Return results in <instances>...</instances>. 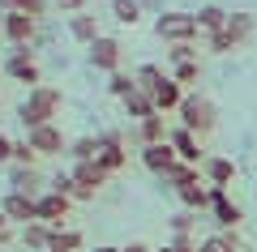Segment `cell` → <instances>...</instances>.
Returning a JSON list of instances; mask_svg holds the SVG:
<instances>
[{
	"label": "cell",
	"instance_id": "obj_25",
	"mask_svg": "<svg viewBox=\"0 0 257 252\" xmlns=\"http://www.w3.org/2000/svg\"><path fill=\"white\" fill-rule=\"evenodd\" d=\"M197 252H240V239H236V231H214L197 243Z\"/></svg>",
	"mask_w": 257,
	"mask_h": 252
},
{
	"label": "cell",
	"instance_id": "obj_39",
	"mask_svg": "<svg viewBox=\"0 0 257 252\" xmlns=\"http://www.w3.org/2000/svg\"><path fill=\"white\" fill-rule=\"evenodd\" d=\"M22 13H30V18H43V13H47V5H43V0H26V5H22Z\"/></svg>",
	"mask_w": 257,
	"mask_h": 252
},
{
	"label": "cell",
	"instance_id": "obj_41",
	"mask_svg": "<svg viewBox=\"0 0 257 252\" xmlns=\"http://www.w3.org/2000/svg\"><path fill=\"white\" fill-rule=\"evenodd\" d=\"M60 5V13H82L86 9V0H56Z\"/></svg>",
	"mask_w": 257,
	"mask_h": 252
},
{
	"label": "cell",
	"instance_id": "obj_34",
	"mask_svg": "<svg viewBox=\"0 0 257 252\" xmlns=\"http://www.w3.org/2000/svg\"><path fill=\"white\" fill-rule=\"evenodd\" d=\"M13 167H39V154H35V145L22 137V141H13Z\"/></svg>",
	"mask_w": 257,
	"mask_h": 252
},
{
	"label": "cell",
	"instance_id": "obj_44",
	"mask_svg": "<svg viewBox=\"0 0 257 252\" xmlns=\"http://www.w3.org/2000/svg\"><path fill=\"white\" fill-rule=\"evenodd\" d=\"M120 252H155V248H146V243H128V248H120Z\"/></svg>",
	"mask_w": 257,
	"mask_h": 252
},
{
	"label": "cell",
	"instance_id": "obj_9",
	"mask_svg": "<svg viewBox=\"0 0 257 252\" xmlns=\"http://www.w3.org/2000/svg\"><path fill=\"white\" fill-rule=\"evenodd\" d=\"M69 205H73V197H60V192H52V188L35 197V214H39V222H47V226H64Z\"/></svg>",
	"mask_w": 257,
	"mask_h": 252
},
{
	"label": "cell",
	"instance_id": "obj_42",
	"mask_svg": "<svg viewBox=\"0 0 257 252\" xmlns=\"http://www.w3.org/2000/svg\"><path fill=\"white\" fill-rule=\"evenodd\" d=\"M9 239H13V222L0 214V243H9Z\"/></svg>",
	"mask_w": 257,
	"mask_h": 252
},
{
	"label": "cell",
	"instance_id": "obj_17",
	"mask_svg": "<svg viewBox=\"0 0 257 252\" xmlns=\"http://www.w3.org/2000/svg\"><path fill=\"white\" fill-rule=\"evenodd\" d=\"M184 94H189V90H184L180 81H176L172 73H167V77H163V86H159V90L150 94V99H155V111H159V116H167V111H176V107L184 103Z\"/></svg>",
	"mask_w": 257,
	"mask_h": 252
},
{
	"label": "cell",
	"instance_id": "obj_14",
	"mask_svg": "<svg viewBox=\"0 0 257 252\" xmlns=\"http://www.w3.org/2000/svg\"><path fill=\"white\" fill-rule=\"evenodd\" d=\"M0 214L9 218V222H18V226L39 222V214H35V197H26V192H5V201H0Z\"/></svg>",
	"mask_w": 257,
	"mask_h": 252
},
{
	"label": "cell",
	"instance_id": "obj_28",
	"mask_svg": "<svg viewBox=\"0 0 257 252\" xmlns=\"http://www.w3.org/2000/svg\"><path fill=\"white\" fill-rule=\"evenodd\" d=\"M69 158L73 162H94L99 158V137H77V141H69Z\"/></svg>",
	"mask_w": 257,
	"mask_h": 252
},
{
	"label": "cell",
	"instance_id": "obj_35",
	"mask_svg": "<svg viewBox=\"0 0 257 252\" xmlns=\"http://www.w3.org/2000/svg\"><path fill=\"white\" fill-rule=\"evenodd\" d=\"M47 188H52V192H60V197H73L77 180H73V171H56L52 180H47Z\"/></svg>",
	"mask_w": 257,
	"mask_h": 252
},
{
	"label": "cell",
	"instance_id": "obj_5",
	"mask_svg": "<svg viewBox=\"0 0 257 252\" xmlns=\"http://www.w3.org/2000/svg\"><path fill=\"white\" fill-rule=\"evenodd\" d=\"M26 141L35 145V154L39 158H56V154H69V137L60 133V124H39V128H30L26 133Z\"/></svg>",
	"mask_w": 257,
	"mask_h": 252
},
{
	"label": "cell",
	"instance_id": "obj_33",
	"mask_svg": "<svg viewBox=\"0 0 257 252\" xmlns=\"http://www.w3.org/2000/svg\"><path fill=\"white\" fill-rule=\"evenodd\" d=\"M193 226H197V214H193V209H180V214L167 218V231L172 235H193Z\"/></svg>",
	"mask_w": 257,
	"mask_h": 252
},
{
	"label": "cell",
	"instance_id": "obj_24",
	"mask_svg": "<svg viewBox=\"0 0 257 252\" xmlns=\"http://www.w3.org/2000/svg\"><path fill=\"white\" fill-rule=\"evenodd\" d=\"M22 248H30V252L52 248V226H47V222H26V226H22Z\"/></svg>",
	"mask_w": 257,
	"mask_h": 252
},
{
	"label": "cell",
	"instance_id": "obj_43",
	"mask_svg": "<svg viewBox=\"0 0 257 252\" xmlns=\"http://www.w3.org/2000/svg\"><path fill=\"white\" fill-rule=\"evenodd\" d=\"M22 5H26V0H0V9L9 13V9H22Z\"/></svg>",
	"mask_w": 257,
	"mask_h": 252
},
{
	"label": "cell",
	"instance_id": "obj_26",
	"mask_svg": "<svg viewBox=\"0 0 257 252\" xmlns=\"http://www.w3.org/2000/svg\"><path fill=\"white\" fill-rule=\"evenodd\" d=\"M111 18L120 26H138L142 22V0H111Z\"/></svg>",
	"mask_w": 257,
	"mask_h": 252
},
{
	"label": "cell",
	"instance_id": "obj_48",
	"mask_svg": "<svg viewBox=\"0 0 257 252\" xmlns=\"http://www.w3.org/2000/svg\"><path fill=\"white\" fill-rule=\"evenodd\" d=\"M240 252H244V248H240Z\"/></svg>",
	"mask_w": 257,
	"mask_h": 252
},
{
	"label": "cell",
	"instance_id": "obj_21",
	"mask_svg": "<svg viewBox=\"0 0 257 252\" xmlns=\"http://www.w3.org/2000/svg\"><path fill=\"white\" fill-rule=\"evenodd\" d=\"M155 141H167V120L159 116H146V120H138V145H155Z\"/></svg>",
	"mask_w": 257,
	"mask_h": 252
},
{
	"label": "cell",
	"instance_id": "obj_4",
	"mask_svg": "<svg viewBox=\"0 0 257 252\" xmlns=\"http://www.w3.org/2000/svg\"><path fill=\"white\" fill-rule=\"evenodd\" d=\"M206 214H210V222L219 226V231H236V226L244 222V209L227 197V188H210V209H206Z\"/></svg>",
	"mask_w": 257,
	"mask_h": 252
},
{
	"label": "cell",
	"instance_id": "obj_38",
	"mask_svg": "<svg viewBox=\"0 0 257 252\" xmlns=\"http://www.w3.org/2000/svg\"><path fill=\"white\" fill-rule=\"evenodd\" d=\"M159 252H197V243H193V235H172V243Z\"/></svg>",
	"mask_w": 257,
	"mask_h": 252
},
{
	"label": "cell",
	"instance_id": "obj_22",
	"mask_svg": "<svg viewBox=\"0 0 257 252\" xmlns=\"http://www.w3.org/2000/svg\"><path fill=\"white\" fill-rule=\"evenodd\" d=\"M120 107H124V116H128V120H146V116H155V99H150L146 90L124 94V99H120Z\"/></svg>",
	"mask_w": 257,
	"mask_h": 252
},
{
	"label": "cell",
	"instance_id": "obj_46",
	"mask_svg": "<svg viewBox=\"0 0 257 252\" xmlns=\"http://www.w3.org/2000/svg\"><path fill=\"white\" fill-rule=\"evenodd\" d=\"M94 252H120V248H94Z\"/></svg>",
	"mask_w": 257,
	"mask_h": 252
},
{
	"label": "cell",
	"instance_id": "obj_12",
	"mask_svg": "<svg viewBox=\"0 0 257 252\" xmlns=\"http://www.w3.org/2000/svg\"><path fill=\"white\" fill-rule=\"evenodd\" d=\"M30 39H35V18L22 13V9H9V13H5V43L30 47Z\"/></svg>",
	"mask_w": 257,
	"mask_h": 252
},
{
	"label": "cell",
	"instance_id": "obj_36",
	"mask_svg": "<svg viewBox=\"0 0 257 252\" xmlns=\"http://www.w3.org/2000/svg\"><path fill=\"white\" fill-rule=\"evenodd\" d=\"M206 47H210L214 56H227V52H236V43H231V35H227V30H214V35H206Z\"/></svg>",
	"mask_w": 257,
	"mask_h": 252
},
{
	"label": "cell",
	"instance_id": "obj_11",
	"mask_svg": "<svg viewBox=\"0 0 257 252\" xmlns=\"http://www.w3.org/2000/svg\"><path fill=\"white\" fill-rule=\"evenodd\" d=\"M176 150H172V141H155V145H142V167H146L150 175H167L176 167Z\"/></svg>",
	"mask_w": 257,
	"mask_h": 252
},
{
	"label": "cell",
	"instance_id": "obj_32",
	"mask_svg": "<svg viewBox=\"0 0 257 252\" xmlns=\"http://www.w3.org/2000/svg\"><path fill=\"white\" fill-rule=\"evenodd\" d=\"M107 90L111 94H116V99H124V94H133V90H138V77H128V73H107Z\"/></svg>",
	"mask_w": 257,
	"mask_h": 252
},
{
	"label": "cell",
	"instance_id": "obj_20",
	"mask_svg": "<svg viewBox=\"0 0 257 252\" xmlns=\"http://www.w3.org/2000/svg\"><path fill=\"white\" fill-rule=\"evenodd\" d=\"M69 35H73L77 43L90 47L94 39H99V22H94V13H69Z\"/></svg>",
	"mask_w": 257,
	"mask_h": 252
},
{
	"label": "cell",
	"instance_id": "obj_18",
	"mask_svg": "<svg viewBox=\"0 0 257 252\" xmlns=\"http://www.w3.org/2000/svg\"><path fill=\"white\" fill-rule=\"evenodd\" d=\"M9 192H26V197H39L43 188V175L39 167H9Z\"/></svg>",
	"mask_w": 257,
	"mask_h": 252
},
{
	"label": "cell",
	"instance_id": "obj_29",
	"mask_svg": "<svg viewBox=\"0 0 257 252\" xmlns=\"http://www.w3.org/2000/svg\"><path fill=\"white\" fill-rule=\"evenodd\" d=\"M133 77H138V90H146V94H155L159 86H163V77H167V73L159 69V64H142V69L133 73Z\"/></svg>",
	"mask_w": 257,
	"mask_h": 252
},
{
	"label": "cell",
	"instance_id": "obj_10",
	"mask_svg": "<svg viewBox=\"0 0 257 252\" xmlns=\"http://www.w3.org/2000/svg\"><path fill=\"white\" fill-rule=\"evenodd\" d=\"M167 141H172V150H176V158L180 162H193V167H202V145H197V133L193 128H184V124H176V128H167Z\"/></svg>",
	"mask_w": 257,
	"mask_h": 252
},
{
	"label": "cell",
	"instance_id": "obj_15",
	"mask_svg": "<svg viewBox=\"0 0 257 252\" xmlns=\"http://www.w3.org/2000/svg\"><path fill=\"white\" fill-rule=\"evenodd\" d=\"M90 64L99 73H116L120 69V43H116V39H107V35H99L90 43Z\"/></svg>",
	"mask_w": 257,
	"mask_h": 252
},
{
	"label": "cell",
	"instance_id": "obj_37",
	"mask_svg": "<svg viewBox=\"0 0 257 252\" xmlns=\"http://www.w3.org/2000/svg\"><path fill=\"white\" fill-rule=\"evenodd\" d=\"M167 56H172V64H189V60H197V47L193 43H172Z\"/></svg>",
	"mask_w": 257,
	"mask_h": 252
},
{
	"label": "cell",
	"instance_id": "obj_40",
	"mask_svg": "<svg viewBox=\"0 0 257 252\" xmlns=\"http://www.w3.org/2000/svg\"><path fill=\"white\" fill-rule=\"evenodd\" d=\"M0 162H13V137L0 133Z\"/></svg>",
	"mask_w": 257,
	"mask_h": 252
},
{
	"label": "cell",
	"instance_id": "obj_3",
	"mask_svg": "<svg viewBox=\"0 0 257 252\" xmlns=\"http://www.w3.org/2000/svg\"><path fill=\"white\" fill-rule=\"evenodd\" d=\"M155 35L167 43H197V18L193 13H159L155 18Z\"/></svg>",
	"mask_w": 257,
	"mask_h": 252
},
{
	"label": "cell",
	"instance_id": "obj_30",
	"mask_svg": "<svg viewBox=\"0 0 257 252\" xmlns=\"http://www.w3.org/2000/svg\"><path fill=\"white\" fill-rule=\"evenodd\" d=\"M82 248V235L64 231V226H52V252H77Z\"/></svg>",
	"mask_w": 257,
	"mask_h": 252
},
{
	"label": "cell",
	"instance_id": "obj_2",
	"mask_svg": "<svg viewBox=\"0 0 257 252\" xmlns=\"http://www.w3.org/2000/svg\"><path fill=\"white\" fill-rule=\"evenodd\" d=\"M176 116H180V124L193 128L197 137H206L214 124H219V111H214V103L206 99V94H184V103L176 107Z\"/></svg>",
	"mask_w": 257,
	"mask_h": 252
},
{
	"label": "cell",
	"instance_id": "obj_7",
	"mask_svg": "<svg viewBox=\"0 0 257 252\" xmlns=\"http://www.w3.org/2000/svg\"><path fill=\"white\" fill-rule=\"evenodd\" d=\"M73 180H77V188H73V201H94V192H99L103 184L111 180V175L103 171L99 162H73Z\"/></svg>",
	"mask_w": 257,
	"mask_h": 252
},
{
	"label": "cell",
	"instance_id": "obj_19",
	"mask_svg": "<svg viewBox=\"0 0 257 252\" xmlns=\"http://www.w3.org/2000/svg\"><path fill=\"white\" fill-rule=\"evenodd\" d=\"M231 35V43L236 47H244L248 39H253V30H257V18L253 13H244V9H236V13H227V26H223Z\"/></svg>",
	"mask_w": 257,
	"mask_h": 252
},
{
	"label": "cell",
	"instance_id": "obj_45",
	"mask_svg": "<svg viewBox=\"0 0 257 252\" xmlns=\"http://www.w3.org/2000/svg\"><path fill=\"white\" fill-rule=\"evenodd\" d=\"M0 39H5V9H0Z\"/></svg>",
	"mask_w": 257,
	"mask_h": 252
},
{
	"label": "cell",
	"instance_id": "obj_8",
	"mask_svg": "<svg viewBox=\"0 0 257 252\" xmlns=\"http://www.w3.org/2000/svg\"><path fill=\"white\" fill-rule=\"evenodd\" d=\"M103 167L107 175H116V171H124L128 167V154H124V137L120 133H103L99 137V158H94Z\"/></svg>",
	"mask_w": 257,
	"mask_h": 252
},
{
	"label": "cell",
	"instance_id": "obj_27",
	"mask_svg": "<svg viewBox=\"0 0 257 252\" xmlns=\"http://www.w3.org/2000/svg\"><path fill=\"white\" fill-rule=\"evenodd\" d=\"M197 175H202V167H193V162H176V167H172V171H167V175H159V180H163L167 184V188H180V184H189V180H197Z\"/></svg>",
	"mask_w": 257,
	"mask_h": 252
},
{
	"label": "cell",
	"instance_id": "obj_31",
	"mask_svg": "<svg viewBox=\"0 0 257 252\" xmlns=\"http://www.w3.org/2000/svg\"><path fill=\"white\" fill-rule=\"evenodd\" d=\"M172 77L180 81L184 90H189V86H197V81H202V64H197V60H189V64H172Z\"/></svg>",
	"mask_w": 257,
	"mask_h": 252
},
{
	"label": "cell",
	"instance_id": "obj_13",
	"mask_svg": "<svg viewBox=\"0 0 257 252\" xmlns=\"http://www.w3.org/2000/svg\"><path fill=\"white\" fill-rule=\"evenodd\" d=\"M202 180L210 184V188H227V184L236 180V162H231L227 154H210V158H202Z\"/></svg>",
	"mask_w": 257,
	"mask_h": 252
},
{
	"label": "cell",
	"instance_id": "obj_23",
	"mask_svg": "<svg viewBox=\"0 0 257 252\" xmlns=\"http://www.w3.org/2000/svg\"><path fill=\"white\" fill-rule=\"evenodd\" d=\"M193 18H197V30H202V35H214V30L227 26V9H223V5H202Z\"/></svg>",
	"mask_w": 257,
	"mask_h": 252
},
{
	"label": "cell",
	"instance_id": "obj_16",
	"mask_svg": "<svg viewBox=\"0 0 257 252\" xmlns=\"http://www.w3.org/2000/svg\"><path fill=\"white\" fill-rule=\"evenodd\" d=\"M176 197H180V205H184V209L202 214V209H210V184H206L202 175H197V180L180 184V188H176Z\"/></svg>",
	"mask_w": 257,
	"mask_h": 252
},
{
	"label": "cell",
	"instance_id": "obj_47",
	"mask_svg": "<svg viewBox=\"0 0 257 252\" xmlns=\"http://www.w3.org/2000/svg\"><path fill=\"white\" fill-rule=\"evenodd\" d=\"M43 252H52V248H43Z\"/></svg>",
	"mask_w": 257,
	"mask_h": 252
},
{
	"label": "cell",
	"instance_id": "obj_1",
	"mask_svg": "<svg viewBox=\"0 0 257 252\" xmlns=\"http://www.w3.org/2000/svg\"><path fill=\"white\" fill-rule=\"evenodd\" d=\"M60 116V90L56 86H30L26 90V99L18 103V120H22V128H39V124H52V120Z\"/></svg>",
	"mask_w": 257,
	"mask_h": 252
},
{
	"label": "cell",
	"instance_id": "obj_6",
	"mask_svg": "<svg viewBox=\"0 0 257 252\" xmlns=\"http://www.w3.org/2000/svg\"><path fill=\"white\" fill-rule=\"evenodd\" d=\"M5 73H9L13 81H22V86H39V64H35V47H13L9 52V60H5Z\"/></svg>",
	"mask_w": 257,
	"mask_h": 252
}]
</instances>
